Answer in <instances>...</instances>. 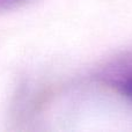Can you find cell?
I'll return each instance as SVG.
<instances>
[{
	"label": "cell",
	"mask_w": 132,
	"mask_h": 132,
	"mask_svg": "<svg viewBox=\"0 0 132 132\" xmlns=\"http://www.w3.org/2000/svg\"><path fill=\"white\" fill-rule=\"evenodd\" d=\"M109 82L122 95L132 100V63H124L109 75Z\"/></svg>",
	"instance_id": "1"
}]
</instances>
